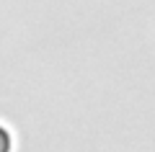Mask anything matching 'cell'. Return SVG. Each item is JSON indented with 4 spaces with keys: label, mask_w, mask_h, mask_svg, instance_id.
Masks as SVG:
<instances>
[{
    "label": "cell",
    "mask_w": 155,
    "mask_h": 152,
    "mask_svg": "<svg viewBox=\"0 0 155 152\" xmlns=\"http://www.w3.org/2000/svg\"><path fill=\"white\" fill-rule=\"evenodd\" d=\"M0 152H11V134L5 126H0Z\"/></svg>",
    "instance_id": "obj_1"
}]
</instances>
